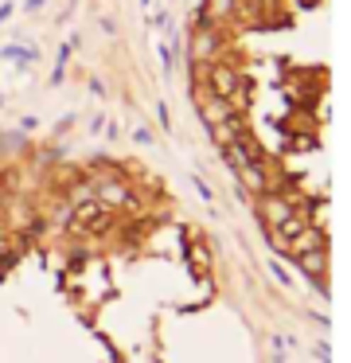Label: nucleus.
<instances>
[{"label": "nucleus", "mask_w": 351, "mask_h": 363, "mask_svg": "<svg viewBox=\"0 0 351 363\" xmlns=\"http://www.w3.org/2000/svg\"><path fill=\"white\" fill-rule=\"evenodd\" d=\"M12 12H16V4H0V24H8V20H12Z\"/></svg>", "instance_id": "7ed1b4c3"}, {"label": "nucleus", "mask_w": 351, "mask_h": 363, "mask_svg": "<svg viewBox=\"0 0 351 363\" xmlns=\"http://www.w3.org/2000/svg\"><path fill=\"white\" fill-rule=\"evenodd\" d=\"M156 55H160L164 74H172V67H176V63H172V59H176V55H172V43H160V40H156Z\"/></svg>", "instance_id": "f257e3e1"}, {"label": "nucleus", "mask_w": 351, "mask_h": 363, "mask_svg": "<svg viewBox=\"0 0 351 363\" xmlns=\"http://www.w3.org/2000/svg\"><path fill=\"white\" fill-rule=\"evenodd\" d=\"M0 59H35V51H28V48H4V51H0Z\"/></svg>", "instance_id": "f03ea898"}, {"label": "nucleus", "mask_w": 351, "mask_h": 363, "mask_svg": "<svg viewBox=\"0 0 351 363\" xmlns=\"http://www.w3.org/2000/svg\"><path fill=\"white\" fill-rule=\"evenodd\" d=\"M43 4H47V0H28L23 9H28V12H39V9H43Z\"/></svg>", "instance_id": "20e7f679"}]
</instances>
